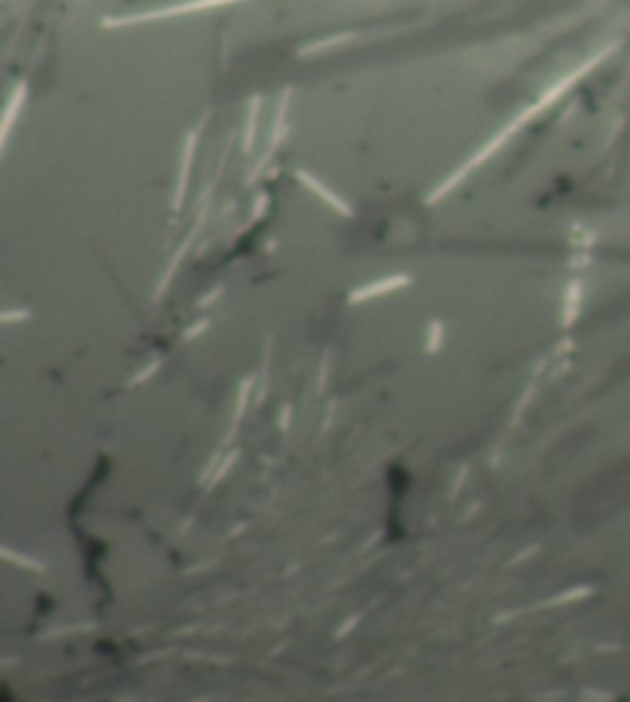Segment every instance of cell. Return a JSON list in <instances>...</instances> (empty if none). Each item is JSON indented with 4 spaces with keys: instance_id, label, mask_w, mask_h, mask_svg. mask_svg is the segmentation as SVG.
<instances>
[{
    "instance_id": "2e32d148",
    "label": "cell",
    "mask_w": 630,
    "mask_h": 702,
    "mask_svg": "<svg viewBox=\"0 0 630 702\" xmlns=\"http://www.w3.org/2000/svg\"><path fill=\"white\" fill-rule=\"evenodd\" d=\"M205 328H207V321H202V323H199V326H197V323H195V326L192 328H188V331H185V340H192V337L195 335H199V333H202V331H205Z\"/></svg>"
},
{
    "instance_id": "9a60e30c",
    "label": "cell",
    "mask_w": 630,
    "mask_h": 702,
    "mask_svg": "<svg viewBox=\"0 0 630 702\" xmlns=\"http://www.w3.org/2000/svg\"><path fill=\"white\" fill-rule=\"evenodd\" d=\"M327 367H330V358H323L321 362V382H318V389H325V380H327Z\"/></svg>"
},
{
    "instance_id": "8992f818",
    "label": "cell",
    "mask_w": 630,
    "mask_h": 702,
    "mask_svg": "<svg viewBox=\"0 0 630 702\" xmlns=\"http://www.w3.org/2000/svg\"><path fill=\"white\" fill-rule=\"evenodd\" d=\"M25 94H28V84L25 82H20L15 89H12V96L8 99V106H6V119H3V136H8V131H10L12 119L17 116L22 101H25Z\"/></svg>"
},
{
    "instance_id": "7a4b0ae2",
    "label": "cell",
    "mask_w": 630,
    "mask_h": 702,
    "mask_svg": "<svg viewBox=\"0 0 630 702\" xmlns=\"http://www.w3.org/2000/svg\"><path fill=\"white\" fill-rule=\"evenodd\" d=\"M291 89H283V94H281V101H278V111H276V116H273V126H271V136H269V146H266V150H264V155H261V161L254 166V170H251V175H249V180L246 183H251L256 175H261V170H264L269 163H271V158H273V153H276L278 148H281V143H283V139L288 136V109H291Z\"/></svg>"
},
{
    "instance_id": "3957f363",
    "label": "cell",
    "mask_w": 630,
    "mask_h": 702,
    "mask_svg": "<svg viewBox=\"0 0 630 702\" xmlns=\"http://www.w3.org/2000/svg\"><path fill=\"white\" fill-rule=\"evenodd\" d=\"M207 116L199 121L197 128L188 133V139H185V148H183V163H180V173H177V188H175V198H172V210H180L185 202V195H188V185H190V170H192V161H195V150H197V141H199V133L205 128Z\"/></svg>"
},
{
    "instance_id": "5bb4252c",
    "label": "cell",
    "mask_w": 630,
    "mask_h": 702,
    "mask_svg": "<svg viewBox=\"0 0 630 702\" xmlns=\"http://www.w3.org/2000/svg\"><path fill=\"white\" fill-rule=\"evenodd\" d=\"M161 365H163L161 360H153V362H150V365H145L143 370H141L138 375H136V377H133V380H131V387H133V385H141V382H145L150 375H153V372H158V370H161Z\"/></svg>"
},
{
    "instance_id": "5b68a950",
    "label": "cell",
    "mask_w": 630,
    "mask_h": 702,
    "mask_svg": "<svg viewBox=\"0 0 630 702\" xmlns=\"http://www.w3.org/2000/svg\"><path fill=\"white\" fill-rule=\"evenodd\" d=\"M296 177L300 180V185H303V188H308L313 195H318V198H321L323 202L330 207V210H335L337 215H343V217H352L354 215L352 207L348 205V200H343L340 195L335 193V190H330L327 185H323L321 180H318L315 175H310L308 170H298V173H296Z\"/></svg>"
},
{
    "instance_id": "ba28073f",
    "label": "cell",
    "mask_w": 630,
    "mask_h": 702,
    "mask_svg": "<svg viewBox=\"0 0 630 702\" xmlns=\"http://www.w3.org/2000/svg\"><path fill=\"white\" fill-rule=\"evenodd\" d=\"M251 387H254V377H246V380L242 382V389H239V399H237V407H234L232 429H229V434H227V444L234 439V429H237V426H239V421H242L244 412H246V404H249V392H251Z\"/></svg>"
},
{
    "instance_id": "e0dca14e",
    "label": "cell",
    "mask_w": 630,
    "mask_h": 702,
    "mask_svg": "<svg viewBox=\"0 0 630 702\" xmlns=\"http://www.w3.org/2000/svg\"><path fill=\"white\" fill-rule=\"evenodd\" d=\"M288 424H291V404H286L281 410V429L283 432H288Z\"/></svg>"
},
{
    "instance_id": "8fae6325",
    "label": "cell",
    "mask_w": 630,
    "mask_h": 702,
    "mask_svg": "<svg viewBox=\"0 0 630 702\" xmlns=\"http://www.w3.org/2000/svg\"><path fill=\"white\" fill-rule=\"evenodd\" d=\"M269 205H271V198H269V193H259V198H256L254 207H251V217H249V220H251V222H254V220H261V217H264V212L269 210Z\"/></svg>"
},
{
    "instance_id": "9c48e42d",
    "label": "cell",
    "mask_w": 630,
    "mask_h": 702,
    "mask_svg": "<svg viewBox=\"0 0 630 702\" xmlns=\"http://www.w3.org/2000/svg\"><path fill=\"white\" fill-rule=\"evenodd\" d=\"M348 40H352V33H343V35H330V37H325V40H318V42H313V44H308V47H303L300 50V55H315V52H323V50H327V47H337V44H343V42H348Z\"/></svg>"
},
{
    "instance_id": "ac0fdd59",
    "label": "cell",
    "mask_w": 630,
    "mask_h": 702,
    "mask_svg": "<svg viewBox=\"0 0 630 702\" xmlns=\"http://www.w3.org/2000/svg\"><path fill=\"white\" fill-rule=\"evenodd\" d=\"M219 291H222V288H219V286H217V288H212V291H210V293H207L205 299L199 301V306H207V304H212V301H215V296H219Z\"/></svg>"
},
{
    "instance_id": "6da1fadb",
    "label": "cell",
    "mask_w": 630,
    "mask_h": 702,
    "mask_svg": "<svg viewBox=\"0 0 630 702\" xmlns=\"http://www.w3.org/2000/svg\"><path fill=\"white\" fill-rule=\"evenodd\" d=\"M237 0H185V3H175V6H165V8H155V10H143V12H131V15H121V17H106L101 20L104 28H131V25H143V22H153V20H168V17H180L188 15V12H205L212 8H222V6H232Z\"/></svg>"
},
{
    "instance_id": "30bf717a",
    "label": "cell",
    "mask_w": 630,
    "mask_h": 702,
    "mask_svg": "<svg viewBox=\"0 0 630 702\" xmlns=\"http://www.w3.org/2000/svg\"><path fill=\"white\" fill-rule=\"evenodd\" d=\"M443 343V323L441 321H431L429 323V340H426V350L429 353H438Z\"/></svg>"
},
{
    "instance_id": "4fadbf2b",
    "label": "cell",
    "mask_w": 630,
    "mask_h": 702,
    "mask_svg": "<svg viewBox=\"0 0 630 702\" xmlns=\"http://www.w3.org/2000/svg\"><path fill=\"white\" fill-rule=\"evenodd\" d=\"M237 456H239V451H232V454L227 456V461H224V464H222L219 468H217L215 473H212V478H210V486H215V483H219L222 478H224V473H227V471L232 468V464H234V461H237Z\"/></svg>"
},
{
    "instance_id": "52a82bcc",
    "label": "cell",
    "mask_w": 630,
    "mask_h": 702,
    "mask_svg": "<svg viewBox=\"0 0 630 702\" xmlns=\"http://www.w3.org/2000/svg\"><path fill=\"white\" fill-rule=\"evenodd\" d=\"M259 111H261V96H251L249 101V114H246V128H244V153H249L256 139V123H259Z\"/></svg>"
},
{
    "instance_id": "277c9868",
    "label": "cell",
    "mask_w": 630,
    "mask_h": 702,
    "mask_svg": "<svg viewBox=\"0 0 630 702\" xmlns=\"http://www.w3.org/2000/svg\"><path fill=\"white\" fill-rule=\"evenodd\" d=\"M409 283H411L409 274H394V277H384V279H379V281H372V283H365V286L354 288V291L350 293V304H362V301L379 299V296H384V293H392V291H399V288H406Z\"/></svg>"
},
{
    "instance_id": "7c38bea8",
    "label": "cell",
    "mask_w": 630,
    "mask_h": 702,
    "mask_svg": "<svg viewBox=\"0 0 630 702\" xmlns=\"http://www.w3.org/2000/svg\"><path fill=\"white\" fill-rule=\"evenodd\" d=\"M269 365H271V360H269V345H266V360H264V370H261V389L256 392V402H264L266 397V389H269Z\"/></svg>"
},
{
    "instance_id": "d6986e66",
    "label": "cell",
    "mask_w": 630,
    "mask_h": 702,
    "mask_svg": "<svg viewBox=\"0 0 630 702\" xmlns=\"http://www.w3.org/2000/svg\"><path fill=\"white\" fill-rule=\"evenodd\" d=\"M354 624H357V616H352V619H348V624H345V626H343V629L337 631V636H345V633H348V631H350V629H352V626H354Z\"/></svg>"
}]
</instances>
